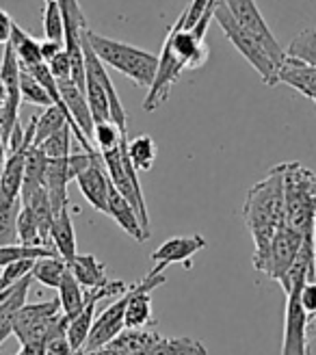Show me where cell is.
<instances>
[{"instance_id": "cell-1", "label": "cell", "mask_w": 316, "mask_h": 355, "mask_svg": "<svg viewBox=\"0 0 316 355\" xmlns=\"http://www.w3.org/2000/svg\"><path fill=\"white\" fill-rule=\"evenodd\" d=\"M243 219L254 239V266L258 269L269 252L277 230L286 223L284 178L279 165L249 189L243 204Z\"/></svg>"}, {"instance_id": "cell-2", "label": "cell", "mask_w": 316, "mask_h": 355, "mask_svg": "<svg viewBox=\"0 0 316 355\" xmlns=\"http://www.w3.org/2000/svg\"><path fill=\"white\" fill-rule=\"evenodd\" d=\"M284 178L286 225L299 234H316V173L301 163L279 165Z\"/></svg>"}, {"instance_id": "cell-3", "label": "cell", "mask_w": 316, "mask_h": 355, "mask_svg": "<svg viewBox=\"0 0 316 355\" xmlns=\"http://www.w3.org/2000/svg\"><path fill=\"white\" fill-rule=\"evenodd\" d=\"M85 37L102 63H107L115 72L128 76L139 87H143V89L152 87L156 69H158V55H152L148 50H141L137 46L117 42L111 37H102V35L89 28H87Z\"/></svg>"}, {"instance_id": "cell-4", "label": "cell", "mask_w": 316, "mask_h": 355, "mask_svg": "<svg viewBox=\"0 0 316 355\" xmlns=\"http://www.w3.org/2000/svg\"><path fill=\"white\" fill-rule=\"evenodd\" d=\"M213 20H217V24L225 33V37L232 42V46L245 57V61H249V65L260 74L262 83L269 85V87H275L279 83V78H277L279 65L271 59L267 48L262 46L247 28H243L234 20V15L230 13V9L225 7L223 0H219V3H217L215 13H213Z\"/></svg>"}, {"instance_id": "cell-5", "label": "cell", "mask_w": 316, "mask_h": 355, "mask_svg": "<svg viewBox=\"0 0 316 355\" xmlns=\"http://www.w3.org/2000/svg\"><path fill=\"white\" fill-rule=\"evenodd\" d=\"M126 141H128V135L121 137L119 146L115 150L102 152L100 156H102L104 167H107V173L111 178V184L134 206V210L139 212V219H141L143 227L150 230L148 204H146V198H143L141 182H139L137 167H134V163L130 161V156H128Z\"/></svg>"}, {"instance_id": "cell-6", "label": "cell", "mask_w": 316, "mask_h": 355, "mask_svg": "<svg viewBox=\"0 0 316 355\" xmlns=\"http://www.w3.org/2000/svg\"><path fill=\"white\" fill-rule=\"evenodd\" d=\"M306 282H295L286 291V314H284V338L282 355H310L308 325L310 314L301 304V288Z\"/></svg>"}, {"instance_id": "cell-7", "label": "cell", "mask_w": 316, "mask_h": 355, "mask_svg": "<svg viewBox=\"0 0 316 355\" xmlns=\"http://www.w3.org/2000/svg\"><path fill=\"white\" fill-rule=\"evenodd\" d=\"M301 243H304V234L295 232L292 227H288L284 223L282 227L277 230V234L273 236L269 252H267L265 260H262V264L258 266L256 271L269 275L271 279H275L279 286H282V282L286 279L297 254H299Z\"/></svg>"}, {"instance_id": "cell-8", "label": "cell", "mask_w": 316, "mask_h": 355, "mask_svg": "<svg viewBox=\"0 0 316 355\" xmlns=\"http://www.w3.org/2000/svg\"><path fill=\"white\" fill-rule=\"evenodd\" d=\"M223 3H225L227 9H230V13L234 15V20L243 28H247L254 37L267 48V52L277 65H282V61L286 59V52H284L282 46H279V42L275 40V35L269 28L265 15L260 13L256 0H223Z\"/></svg>"}, {"instance_id": "cell-9", "label": "cell", "mask_w": 316, "mask_h": 355, "mask_svg": "<svg viewBox=\"0 0 316 355\" xmlns=\"http://www.w3.org/2000/svg\"><path fill=\"white\" fill-rule=\"evenodd\" d=\"M78 189L82 193V198L89 202L98 212H109V191H111V178L107 173V167H104V161L100 152L94 154L89 167H85L78 178Z\"/></svg>"}, {"instance_id": "cell-10", "label": "cell", "mask_w": 316, "mask_h": 355, "mask_svg": "<svg viewBox=\"0 0 316 355\" xmlns=\"http://www.w3.org/2000/svg\"><path fill=\"white\" fill-rule=\"evenodd\" d=\"M126 306H128V291L121 293L94 321L85 351H94V349L104 347L107 343H111L121 329H126Z\"/></svg>"}, {"instance_id": "cell-11", "label": "cell", "mask_w": 316, "mask_h": 355, "mask_svg": "<svg viewBox=\"0 0 316 355\" xmlns=\"http://www.w3.org/2000/svg\"><path fill=\"white\" fill-rule=\"evenodd\" d=\"M206 247V239L200 234H191V236H173L167 239L158 250L152 254V262H156L161 269H167L169 264L182 262L184 269H191L193 262L191 258L198 252H202Z\"/></svg>"}, {"instance_id": "cell-12", "label": "cell", "mask_w": 316, "mask_h": 355, "mask_svg": "<svg viewBox=\"0 0 316 355\" xmlns=\"http://www.w3.org/2000/svg\"><path fill=\"white\" fill-rule=\"evenodd\" d=\"M57 85H59V92H61V96H63V100L67 104V111H69V115H72V119L76 123V128L94 144L96 121H94V113L89 109V102H87L85 92L72 78L57 80Z\"/></svg>"}, {"instance_id": "cell-13", "label": "cell", "mask_w": 316, "mask_h": 355, "mask_svg": "<svg viewBox=\"0 0 316 355\" xmlns=\"http://www.w3.org/2000/svg\"><path fill=\"white\" fill-rule=\"evenodd\" d=\"M107 215L124 230L128 236H132L137 243H143L150 239V230L143 227L141 219H139V212L134 210V206L121 195L113 184L109 191V212Z\"/></svg>"}, {"instance_id": "cell-14", "label": "cell", "mask_w": 316, "mask_h": 355, "mask_svg": "<svg viewBox=\"0 0 316 355\" xmlns=\"http://www.w3.org/2000/svg\"><path fill=\"white\" fill-rule=\"evenodd\" d=\"M279 83H284L292 89H297L301 96L314 100L316 98V65H310L301 59L288 57L282 61L277 69Z\"/></svg>"}, {"instance_id": "cell-15", "label": "cell", "mask_w": 316, "mask_h": 355, "mask_svg": "<svg viewBox=\"0 0 316 355\" xmlns=\"http://www.w3.org/2000/svg\"><path fill=\"white\" fill-rule=\"evenodd\" d=\"M30 282H33V275H26L20 282H15L11 286L9 297L5 299L3 310H0V347L5 345V340L9 338V336H13L15 318H17L20 308L26 304V295H28V288H30Z\"/></svg>"}, {"instance_id": "cell-16", "label": "cell", "mask_w": 316, "mask_h": 355, "mask_svg": "<svg viewBox=\"0 0 316 355\" xmlns=\"http://www.w3.org/2000/svg\"><path fill=\"white\" fill-rule=\"evenodd\" d=\"M50 241H52V250H55L65 262H72L76 256V232H74V223L69 210H61L52 219L50 227Z\"/></svg>"}, {"instance_id": "cell-17", "label": "cell", "mask_w": 316, "mask_h": 355, "mask_svg": "<svg viewBox=\"0 0 316 355\" xmlns=\"http://www.w3.org/2000/svg\"><path fill=\"white\" fill-rule=\"evenodd\" d=\"M69 271L80 282L82 288H98L102 284H107V266H104L94 254H76L72 262H67Z\"/></svg>"}, {"instance_id": "cell-18", "label": "cell", "mask_w": 316, "mask_h": 355, "mask_svg": "<svg viewBox=\"0 0 316 355\" xmlns=\"http://www.w3.org/2000/svg\"><path fill=\"white\" fill-rule=\"evenodd\" d=\"M59 312H61L59 297L50 299V301H40V304H24L20 308V312H17V318H15V327H13L15 338H22L28 329H33L35 325H40L44 318L55 316Z\"/></svg>"}, {"instance_id": "cell-19", "label": "cell", "mask_w": 316, "mask_h": 355, "mask_svg": "<svg viewBox=\"0 0 316 355\" xmlns=\"http://www.w3.org/2000/svg\"><path fill=\"white\" fill-rule=\"evenodd\" d=\"M57 291H59V301H61V312L67 316V321H72L76 314L82 312V308L87 304V295L82 293L80 282L74 277L72 271H69V266H67V271L61 279V286Z\"/></svg>"}, {"instance_id": "cell-20", "label": "cell", "mask_w": 316, "mask_h": 355, "mask_svg": "<svg viewBox=\"0 0 316 355\" xmlns=\"http://www.w3.org/2000/svg\"><path fill=\"white\" fill-rule=\"evenodd\" d=\"M46 163H48V156L37 146H30V150L26 152V165H24V182H22V195H20L22 200H26L30 193L44 189Z\"/></svg>"}, {"instance_id": "cell-21", "label": "cell", "mask_w": 316, "mask_h": 355, "mask_svg": "<svg viewBox=\"0 0 316 355\" xmlns=\"http://www.w3.org/2000/svg\"><path fill=\"white\" fill-rule=\"evenodd\" d=\"M85 96H87V102H89V109L94 113L96 123L113 121L109 96H107V92H104V87L98 80V76L94 72H89V69H87V76H85Z\"/></svg>"}, {"instance_id": "cell-22", "label": "cell", "mask_w": 316, "mask_h": 355, "mask_svg": "<svg viewBox=\"0 0 316 355\" xmlns=\"http://www.w3.org/2000/svg\"><path fill=\"white\" fill-rule=\"evenodd\" d=\"M11 48L15 52L17 61H20L24 67H33L44 61L42 57V42L33 40L30 35L22 28V26H13V35H11Z\"/></svg>"}, {"instance_id": "cell-23", "label": "cell", "mask_w": 316, "mask_h": 355, "mask_svg": "<svg viewBox=\"0 0 316 355\" xmlns=\"http://www.w3.org/2000/svg\"><path fill=\"white\" fill-rule=\"evenodd\" d=\"M65 271H67V262L61 256H46L35 260L30 275L33 279H37L48 288H59Z\"/></svg>"}, {"instance_id": "cell-24", "label": "cell", "mask_w": 316, "mask_h": 355, "mask_svg": "<svg viewBox=\"0 0 316 355\" xmlns=\"http://www.w3.org/2000/svg\"><path fill=\"white\" fill-rule=\"evenodd\" d=\"M126 150H128V156H130V161L134 163L137 171H150L154 167L158 148H156L154 139L150 135H139L134 139H128L126 141Z\"/></svg>"}, {"instance_id": "cell-25", "label": "cell", "mask_w": 316, "mask_h": 355, "mask_svg": "<svg viewBox=\"0 0 316 355\" xmlns=\"http://www.w3.org/2000/svg\"><path fill=\"white\" fill-rule=\"evenodd\" d=\"M22 210V198L3 200L0 198V247L17 243V217Z\"/></svg>"}, {"instance_id": "cell-26", "label": "cell", "mask_w": 316, "mask_h": 355, "mask_svg": "<svg viewBox=\"0 0 316 355\" xmlns=\"http://www.w3.org/2000/svg\"><path fill=\"white\" fill-rule=\"evenodd\" d=\"M143 355H208L206 345L193 338H163L152 345Z\"/></svg>"}, {"instance_id": "cell-27", "label": "cell", "mask_w": 316, "mask_h": 355, "mask_svg": "<svg viewBox=\"0 0 316 355\" xmlns=\"http://www.w3.org/2000/svg\"><path fill=\"white\" fill-rule=\"evenodd\" d=\"M67 123H69V117L65 115V111H61L59 106H55V104L46 106L44 113L37 117V126H35V141H33V146L44 144V141L50 135H55L57 130H61L63 126H67Z\"/></svg>"}, {"instance_id": "cell-28", "label": "cell", "mask_w": 316, "mask_h": 355, "mask_svg": "<svg viewBox=\"0 0 316 355\" xmlns=\"http://www.w3.org/2000/svg\"><path fill=\"white\" fill-rule=\"evenodd\" d=\"M46 256H59L55 250L50 247H30V245H22V243H15V245H3L0 247V269H5L7 264L17 262V260H26V258H46Z\"/></svg>"}, {"instance_id": "cell-29", "label": "cell", "mask_w": 316, "mask_h": 355, "mask_svg": "<svg viewBox=\"0 0 316 355\" xmlns=\"http://www.w3.org/2000/svg\"><path fill=\"white\" fill-rule=\"evenodd\" d=\"M17 243L30 245V247H48V243L42 236L40 223L33 215V210L24 204L20 210V217H17Z\"/></svg>"}, {"instance_id": "cell-30", "label": "cell", "mask_w": 316, "mask_h": 355, "mask_svg": "<svg viewBox=\"0 0 316 355\" xmlns=\"http://www.w3.org/2000/svg\"><path fill=\"white\" fill-rule=\"evenodd\" d=\"M20 92H22V102H28V104H37V106H50V96L44 89V85L35 78L28 69L20 63Z\"/></svg>"}, {"instance_id": "cell-31", "label": "cell", "mask_w": 316, "mask_h": 355, "mask_svg": "<svg viewBox=\"0 0 316 355\" xmlns=\"http://www.w3.org/2000/svg\"><path fill=\"white\" fill-rule=\"evenodd\" d=\"M286 55L295 57V59H301L310 65H316V28H306L297 35V37L290 42Z\"/></svg>"}, {"instance_id": "cell-32", "label": "cell", "mask_w": 316, "mask_h": 355, "mask_svg": "<svg viewBox=\"0 0 316 355\" xmlns=\"http://www.w3.org/2000/svg\"><path fill=\"white\" fill-rule=\"evenodd\" d=\"M44 37L46 40H57L65 42V22H63V11L59 0H50L44 9Z\"/></svg>"}, {"instance_id": "cell-33", "label": "cell", "mask_w": 316, "mask_h": 355, "mask_svg": "<svg viewBox=\"0 0 316 355\" xmlns=\"http://www.w3.org/2000/svg\"><path fill=\"white\" fill-rule=\"evenodd\" d=\"M126 132H121L117 128V123L113 121H104V123H96V130H94V146L98 148V152H109L115 150L119 146L121 137Z\"/></svg>"}, {"instance_id": "cell-34", "label": "cell", "mask_w": 316, "mask_h": 355, "mask_svg": "<svg viewBox=\"0 0 316 355\" xmlns=\"http://www.w3.org/2000/svg\"><path fill=\"white\" fill-rule=\"evenodd\" d=\"M69 135H72V128H69V123H67V126H63L55 135H50L37 148L48 158H67L69 156Z\"/></svg>"}, {"instance_id": "cell-35", "label": "cell", "mask_w": 316, "mask_h": 355, "mask_svg": "<svg viewBox=\"0 0 316 355\" xmlns=\"http://www.w3.org/2000/svg\"><path fill=\"white\" fill-rule=\"evenodd\" d=\"M33 264H35V260L33 258H26V260L11 262V264L5 266V269H0V291H5V288L13 286L15 282H20L22 277L30 275Z\"/></svg>"}, {"instance_id": "cell-36", "label": "cell", "mask_w": 316, "mask_h": 355, "mask_svg": "<svg viewBox=\"0 0 316 355\" xmlns=\"http://www.w3.org/2000/svg\"><path fill=\"white\" fill-rule=\"evenodd\" d=\"M48 67H50L52 76H55L57 80H67V78H72V63H69L67 50L59 52V55H57L55 59H50V61H48Z\"/></svg>"}, {"instance_id": "cell-37", "label": "cell", "mask_w": 316, "mask_h": 355, "mask_svg": "<svg viewBox=\"0 0 316 355\" xmlns=\"http://www.w3.org/2000/svg\"><path fill=\"white\" fill-rule=\"evenodd\" d=\"M44 347H46V355H76L74 347L67 340V334L55 336V338H50Z\"/></svg>"}, {"instance_id": "cell-38", "label": "cell", "mask_w": 316, "mask_h": 355, "mask_svg": "<svg viewBox=\"0 0 316 355\" xmlns=\"http://www.w3.org/2000/svg\"><path fill=\"white\" fill-rule=\"evenodd\" d=\"M301 304L310 316H316V277L308 279L301 288Z\"/></svg>"}, {"instance_id": "cell-39", "label": "cell", "mask_w": 316, "mask_h": 355, "mask_svg": "<svg viewBox=\"0 0 316 355\" xmlns=\"http://www.w3.org/2000/svg\"><path fill=\"white\" fill-rule=\"evenodd\" d=\"M13 26L15 22L11 20V15L5 9H0V46H7L11 42Z\"/></svg>"}, {"instance_id": "cell-40", "label": "cell", "mask_w": 316, "mask_h": 355, "mask_svg": "<svg viewBox=\"0 0 316 355\" xmlns=\"http://www.w3.org/2000/svg\"><path fill=\"white\" fill-rule=\"evenodd\" d=\"M63 50H65V42H57V40H44L42 42V57H44L46 63L50 59H55Z\"/></svg>"}, {"instance_id": "cell-41", "label": "cell", "mask_w": 316, "mask_h": 355, "mask_svg": "<svg viewBox=\"0 0 316 355\" xmlns=\"http://www.w3.org/2000/svg\"><path fill=\"white\" fill-rule=\"evenodd\" d=\"M17 355H46V347L44 345H22Z\"/></svg>"}, {"instance_id": "cell-42", "label": "cell", "mask_w": 316, "mask_h": 355, "mask_svg": "<svg viewBox=\"0 0 316 355\" xmlns=\"http://www.w3.org/2000/svg\"><path fill=\"white\" fill-rule=\"evenodd\" d=\"M9 100V92H7V85L3 83V78H0V111L5 109V104Z\"/></svg>"}, {"instance_id": "cell-43", "label": "cell", "mask_w": 316, "mask_h": 355, "mask_svg": "<svg viewBox=\"0 0 316 355\" xmlns=\"http://www.w3.org/2000/svg\"><path fill=\"white\" fill-rule=\"evenodd\" d=\"M7 144H5V139L0 137V169H3V165H5V161H7Z\"/></svg>"}, {"instance_id": "cell-44", "label": "cell", "mask_w": 316, "mask_h": 355, "mask_svg": "<svg viewBox=\"0 0 316 355\" xmlns=\"http://www.w3.org/2000/svg\"><path fill=\"white\" fill-rule=\"evenodd\" d=\"M9 293H11V286L5 288V291H0V310H3V304H5V299L9 297Z\"/></svg>"}, {"instance_id": "cell-45", "label": "cell", "mask_w": 316, "mask_h": 355, "mask_svg": "<svg viewBox=\"0 0 316 355\" xmlns=\"http://www.w3.org/2000/svg\"><path fill=\"white\" fill-rule=\"evenodd\" d=\"M217 3H219V0H210V5H213V9L217 7Z\"/></svg>"}, {"instance_id": "cell-46", "label": "cell", "mask_w": 316, "mask_h": 355, "mask_svg": "<svg viewBox=\"0 0 316 355\" xmlns=\"http://www.w3.org/2000/svg\"><path fill=\"white\" fill-rule=\"evenodd\" d=\"M44 3H50V0H44Z\"/></svg>"}, {"instance_id": "cell-47", "label": "cell", "mask_w": 316, "mask_h": 355, "mask_svg": "<svg viewBox=\"0 0 316 355\" xmlns=\"http://www.w3.org/2000/svg\"><path fill=\"white\" fill-rule=\"evenodd\" d=\"M312 102H314V104H316V98H314V100H312Z\"/></svg>"}, {"instance_id": "cell-48", "label": "cell", "mask_w": 316, "mask_h": 355, "mask_svg": "<svg viewBox=\"0 0 316 355\" xmlns=\"http://www.w3.org/2000/svg\"><path fill=\"white\" fill-rule=\"evenodd\" d=\"M76 355H82V353H76Z\"/></svg>"}]
</instances>
